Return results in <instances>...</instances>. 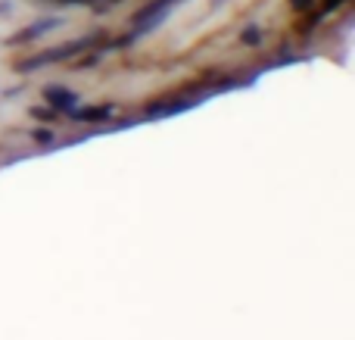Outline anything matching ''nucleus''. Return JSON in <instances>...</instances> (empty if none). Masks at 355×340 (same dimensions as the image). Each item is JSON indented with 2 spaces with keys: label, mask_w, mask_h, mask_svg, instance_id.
I'll use <instances>...</instances> for the list:
<instances>
[{
  "label": "nucleus",
  "mask_w": 355,
  "mask_h": 340,
  "mask_svg": "<svg viewBox=\"0 0 355 340\" xmlns=\"http://www.w3.org/2000/svg\"><path fill=\"white\" fill-rule=\"evenodd\" d=\"M91 44V37H85V41H72V44H62V47H56V50H47V53H41V56H35L31 62H22V72L25 69H35V66H44V62H56V60H66V56H72V53H81V50Z\"/></svg>",
  "instance_id": "nucleus-1"
},
{
  "label": "nucleus",
  "mask_w": 355,
  "mask_h": 340,
  "mask_svg": "<svg viewBox=\"0 0 355 340\" xmlns=\"http://www.w3.org/2000/svg\"><path fill=\"white\" fill-rule=\"evenodd\" d=\"M53 28H60V19H44V22L22 28L16 37H12V44H22V41H31V37H41L44 31H53Z\"/></svg>",
  "instance_id": "nucleus-2"
},
{
  "label": "nucleus",
  "mask_w": 355,
  "mask_h": 340,
  "mask_svg": "<svg viewBox=\"0 0 355 340\" xmlns=\"http://www.w3.org/2000/svg\"><path fill=\"white\" fill-rule=\"evenodd\" d=\"M243 41H246V44L259 41V28H250V31H246V37H243Z\"/></svg>",
  "instance_id": "nucleus-3"
},
{
  "label": "nucleus",
  "mask_w": 355,
  "mask_h": 340,
  "mask_svg": "<svg viewBox=\"0 0 355 340\" xmlns=\"http://www.w3.org/2000/svg\"><path fill=\"white\" fill-rule=\"evenodd\" d=\"M290 3H293L296 10H306V6H309V0H290Z\"/></svg>",
  "instance_id": "nucleus-4"
}]
</instances>
